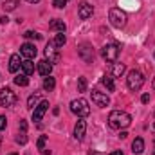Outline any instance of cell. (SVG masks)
I'll list each match as a JSON object with an SVG mask.
<instances>
[{
  "instance_id": "cell-39",
  "label": "cell",
  "mask_w": 155,
  "mask_h": 155,
  "mask_svg": "<svg viewBox=\"0 0 155 155\" xmlns=\"http://www.w3.org/2000/svg\"><path fill=\"white\" fill-rule=\"evenodd\" d=\"M9 155H16V153H9Z\"/></svg>"
},
{
  "instance_id": "cell-26",
  "label": "cell",
  "mask_w": 155,
  "mask_h": 155,
  "mask_svg": "<svg viewBox=\"0 0 155 155\" xmlns=\"http://www.w3.org/2000/svg\"><path fill=\"white\" fill-rule=\"evenodd\" d=\"M78 90L79 92H85L87 90V78H79L78 79Z\"/></svg>"
},
{
  "instance_id": "cell-35",
  "label": "cell",
  "mask_w": 155,
  "mask_h": 155,
  "mask_svg": "<svg viewBox=\"0 0 155 155\" xmlns=\"http://www.w3.org/2000/svg\"><path fill=\"white\" fill-rule=\"evenodd\" d=\"M110 155H123V152H119V150H116V152H112Z\"/></svg>"
},
{
  "instance_id": "cell-9",
  "label": "cell",
  "mask_w": 155,
  "mask_h": 155,
  "mask_svg": "<svg viewBox=\"0 0 155 155\" xmlns=\"http://www.w3.org/2000/svg\"><path fill=\"white\" fill-rule=\"evenodd\" d=\"M92 101L97 105V107H107L110 103V97L105 94V92H99V90H92Z\"/></svg>"
},
{
  "instance_id": "cell-22",
  "label": "cell",
  "mask_w": 155,
  "mask_h": 155,
  "mask_svg": "<svg viewBox=\"0 0 155 155\" xmlns=\"http://www.w3.org/2000/svg\"><path fill=\"white\" fill-rule=\"evenodd\" d=\"M103 85L108 88V92H114V88H116V85H114V79H112V76H103Z\"/></svg>"
},
{
  "instance_id": "cell-12",
  "label": "cell",
  "mask_w": 155,
  "mask_h": 155,
  "mask_svg": "<svg viewBox=\"0 0 155 155\" xmlns=\"http://www.w3.org/2000/svg\"><path fill=\"white\" fill-rule=\"evenodd\" d=\"M85 132H87V123H85L83 117H79L78 123H76V126H74V137H76L78 141H81V139L85 137Z\"/></svg>"
},
{
  "instance_id": "cell-40",
  "label": "cell",
  "mask_w": 155,
  "mask_h": 155,
  "mask_svg": "<svg viewBox=\"0 0 155 155\" xmlns=\"http://www.w3.org/2000/svg\"><path fill=\"white\" fill-rule=\"evenodd\" d=\"M153 155H155V152H153Z\"/></svg>"
},
{
  "instance_id": "cell-3",
  "label": "cell",
  "mask_w": 155,
  "mask_h": 155,
  "mask_svg": "<svg viewBox=\"0 0 155 155\" xmlns=\"http://www.w3.org/2000/svg\"><path fill=\"white\" fill-rule=\"evenodd\" d=\"M108 20H110V24L114 25V27H124L126 25V13L124 11H121L119 7H112L110 11H108Z\"/></svg>"
},
{
  "instance_id": "cell-29",
  "label": "cell",
  "mask_w": 155,
  "mask_h": 155,
  "mask_svg": "<svg viewBox=\"0 0 155 155\" xmlns=\"http://www.w3.org/2000/svg\"><path fill=\"white\" fill-rule=\"evenodd\" d=\"M52 4H54V7L61 9V7H65V5H67V0H54Z\"/></svg>"
},
{
  "instance_id": "cell-33",
  "label": "cell",
  "mask_w": 155,
  "mask_h": 155,
  "mask_svg": "<svg viewBox=\"0 0 155 155\" xmlns=\"http://www.w3.org/2000/svg\"><path fill=\"white\" fill-rule=\"evenodd\" d=\"M7 20H9L7 16H2V18H0V24H4V25H5V24H7Z\"/></svg>"
},
{
  "instance_id": "cell-32",
  "label": "cell",
  "mask_w": 155,
  "mask_h": 155,
  "mask_svg": "<svg viewBox=\"0 0 155 155\" xmlns=\"http://www.w3.org/2000/svg\"><path fill=\"white\" fill-rule=\"evenodd\" d=\"M141 101H143V103H148V101H150V96H148V94H143Z\"/></svg>"
},
{
  "instance_id": "cell-6",
  "label": "cell",
  "mask_w": 155,
  "mask_h": 155,
  "mask_svg": "<svg viewBox=\"0 0 155 155\" xmlns=\"http://www.w3.org/2000/svg\"><path fill=\"white\" fill-rule=\"evenodd\" d=\"M15 103H16V94L11 88H7V87L2 88L0 90V105L7 108V107H13Z\"/></svg>"
},
{
  "instance_id": "cell-24",
  "label": "cell",
  "mask_w": 155,
  "mask_h": 155,
  "mask_svg": "<svg viewBox=\"0 0 155 155\" xmlns=\"http://www.w3.org/2000/svg\"><path fill=\"white\" fill-rule=\"evenodd\" d=\"M38 103H40V94H33V96L27 99V107H29V108H35Z\"/></svg>"
},
{
  "instance_id": "cell-8",
  "label": "cell",
  "mask_w": 155,
  "mask_h": 155,
  "mask_svg": "<svg viewBox=\"0 0 155 155\" xmlns=\"http://www.w3.org/2000/svg\"><path fill=\"white\" fill-rule=\"evenodd\" d=\"M49 110V101H40L38 105L35 107V112H33V121L35 123H40L41 117L45 116V112Z\"/></svg>"
},
{
  "instance_id": "cell-30",
  "label": "cell",
  "mask_w": 155,
  "mask_h": 155,
  "mask_svg": "<svg viewBox=\"0 0 155 155\" xmlns=\"http://www.w3.org/2000/svg\"><path fill=\"white\" fill-rule=\"evenodd\" d=\"M16 143H20V144H25V143H27V137H25V134H20V135L16 137Z\"/></svg>"
},
{
  "instance_id": "cell-34",
  "label": "cell",
  "mask_w": 155,
  "mask_h": 155,
  "mask_svg": "<svg viewBox=\"0 0 155 155\" xmlns=\"http://www.w3.org/2000/svg\"><path fill=\"white\" fill-rule=\"evenodd\" d=\"M20 128L25 132V128H27V123H25V121H22V123H20Z\"/></svg>"
},
{
  "instance_id": "cell-19",
  "label": "cell",
  "mask_w": 155,
  "mask_h": 155,
  "mask_svg": "<svg viewBox=\"0 0 155 155\" xmlns=\"http://www.w3.org/2000/svg\"><path fill=\"white\" fill-rule=\"evenodd\" d=\"M22 71H24L25 76L33 74V72H35V63H33L31 60H24V61H22Z\"/></svg>"
},
{
  "instance_id": "cell-18",
  "label": "cell",
  "mask_w": 155,
  "mask_h": 155,
  "mask_svg": "<svg viewBox=\"0 0 155 155\" xmlns=\"http://www.w3.org/2000/svg\"><path fill=\"white\" fill-rule=\"evenodd\" d=\"M132 152H134V153H137V155L144 152V141H143L141 137H135V141L132 143Z\"/></svg>"
},
{
  "instance_id": "cell-2",
  "label": "cell",
  "mask_w": 155,
  "mask_h": 155,
  "mask_svg": "<svg viewBox=\"0 0 155 155\" xmlns=\"http://www.w3.org/2000/svg\"><path fill=\"white\" fill-rule=\"evenodd\" d=\"M71 112L76 114L78 117H87L90 114V107H88V101L83 99V97H78L71 101Z\"/></svg>"
},
{
  "instance_id": "cell-1",
  "label": "cell",
  "mask_w": 155,
  "mask_h": 155,
  "mask_svg": "<svg viewBox=\"0 0 155 155\" xmlns=\"http://www.w3.org/2000/svg\"><path fill=\"white\" fill-rule=\"evenodd\" d=\"M108 124L114 130H124L132 124V116L126 112H121V110H114L108 116Z\"/></svg>"
},
{
  "instance_id": "cell-16",
  "label": "cell",
  "mask_w": 155,
  "mask_h": 155,
  "mask_svg": "<svg viewBox=\"0 0 155 155\" xmlns=\"http://www.w3.org/2000/svg\"><path fill=\"white\" fill-rule=\"evenodd\" d=\"M20 67H22L20 56H18V54H13V56L9 58V72H16Z\"/></svg>"
},
{
  "instance_id": "cell-4",
  "label": "cell",
  "mask_w": 155,
  "mask_h": 155,
  "mask_svg": "<svg viewBox=\"0 0 155 155\" xmlns=\"http://www.w3.org/2000/svg\"><path fill=\"white\" fill-rule=\"evenodd\" d=\"M126 85H128V88L130 90H139L143 85H144V76H143V72H139V71H130L128 72V78H126Z\"/></svg>"
},
{
  "instance_id": "cell-23",
  "label": "cell",
  "mask_w": 155,
  "mask_h": 155,
  "mask_svg": "<svg viewBox=\"0 0 155 155\" xmlns=\"http://www.w3.org/2000/svg\"><path fill=\"white\" fill-rule=\"evenodd\" d=\"M15 83H16L18 87H27V85H29V78L25 76V74H20V76L15 78Z\"/></svg>"
},
{
  "instance_id": "cell-36",
  "label": "cell",
  "mask_w": 155,
  "mask_h": 155,
  "mask_svg": "<svg viewBox=\"0 0 155 155\" xmlns=\"http://www.w3.org/2000/svg\"><path fill=\"white\" fill-rule=\"evenodd\" d=\"M29 4H36V2H40V0H27Z\"/></svg>"
},
{
  "instance_id": "cell-41",
  "label": "cell",
  "mask_w": 155,
  "mask_h": 155,
  "mask_svg": "<svg viewBox=\"0 0 155 155\" xmlns=\"http://www.w3.org/2000/svg\"><path fill=\"white\" fill-rule=\"evenodd\" d=\"M153 126H155V124H153Z\"/></svg>"
},
{
  "instance_id": "cell-38",
  "label": "cell",
  "mask_w": 155,
  "mask_h": 155,
  "mask_svg": "<svg viewBox=\"0 0 155 155\" xmlns=\"http://www.w3.org/2000/svg\"><path fill=\"white\" fill-rule=\"evenodd\" d=\"M153 88H155V78H153Z\"/></svg>"
},
{
  "instance_id": "cell-21",
  "label": "cell",
  "mask_w": 155,
  "mask_h": 155,
  "mask_svg": "<svg viewBox=\"0 0 155 155\" xmlns=\"http://www.w3.org/2000/svg\"><path fill=\"white\" fill-rule=\"evenodd\" d=\"M54 87H56V81H54V78L45 76V79H43V88H45L47 92H51V90H52Z\"/></svg>"
},
{
  "instance_id": "cell-17",
  "label": "cell",
  "mask_w": 155,
  "mask_h": 155,
  "mask_svg": "<svg viewBox=\"0 0 155 155\" xmlns=\"http://www.w3.org/2000/svg\"><path fill=\"white\" fill-rule=\"evenodd\" d=\"M124 71H126L124 63H119V61H114V65H112V76H114V78H121L123 74H124Z\"/></svg>"
},
{
  "instance_id": "cell-27",
  "label": "cell",
  "mask_w": 155,
  "mask_h": 155,
  "mask_svg": "<svg viewBox=\"0 0 155 155\" xmlns=\"http://www.w3.org/2000/svg\"><path fill=\"white\" fill-rule=\"evenodd\" d=\"M24 36H25V38H29V40H41V35H38V33H35V31H25V33H24Z\"/></svg>"
},
{
  "instance_id": "cell-25",
  "label": "cell",
  "mask_w": 155,
  "mask_h": 155,
  "mask_svg": "<svg viewBox=\"0 0 155 155\" xmlns=\"http://www.w3.org/2000/svg\"><path fill=\"white\" fill-rule=\"evenodd\" d=\"M16 7V0H4V9L5 11H13Z\"/></svg>"
},
{
  "instance_id": "cell-5",
  "label": "cell",
  "mask_w": 155,
  "mask_h": 155,
  "mask_svg": "<svg viewBox=\"0 0 155 155\" xmlns=\"http://www.w3.org/2000/svg\"><path fill=\"white\" fill-rule=\"evenodd\" d=\"M119 52H121V47L117 45V43H107L103 49H101V56H103V60H107V61H117V58H119Z\"/></svg>"
},
{
  "instance_id": "cell-20",
  "label": "cell",
  "mask_w": 155,
  "mask_h": 155,
  "mask_svg": "<svg viewBox=\"0 0 155 155\" xmlns=\"http://www.w3.org/2000/svg\"><path fill=\"white\" fill-rule=\"evenodd\" d=\"M67 43V36L63 35V33H60V35H56L54 40H52V45H56V47H63Z\"/></svg>"
},
{
  "instance_id": "cell-7",
  "label": "cell",
  "mask_w": 155,
  "mask_h": 155,
  "mask_svg": "<svg viewBox=\"0 0 155 155\" xmlns=\"http://www.w3.org/2000/svg\"><path fill=\"white\" fill-rule=\"evenodd\" d=\"M78 52H79L81 60L87 61V63H90V61L94 60V49H92V45H88V43H81L79 49H78Z\"/></svg>"
},
{
  "instance_id": "cell-28",
  "label": "cell",
  "mask_w": 155,
  "mask_h": 155,
  "mask_svg": "<svg viewBox=\"0 0 155 155\" xmlns=\"http://www.w3.org/2000/svg\"><path fill=\"white\" fill-rule=\"evenodd\" d=\"M45 143H47V135H41L38 139V150H43L45 152Z\"/></svg>"
},
{
  "instance_id": "cell-10",
  "label": "cell",
  "mask_w": 155,
  "mask_h": 155,
  "mask_svg": "<svg viewBox=\"0 0 155 155\" xmlns=\"http://www.w3.org/2000/svg\"><path fill=\"white\" fill-rule=\"evenodd\" d=\"M36 47H35V43H24L22 47H20V54L25 58V60H33L35 56H36Z\"/></svg>"
},
{
  "instance_id": "cell-13",
  "label": "cell",
  "mask_w": 155,
  "mask_h": 155,
  "mask_svg": "<svg viewBox=\"0 0 155 155\" xmlns=\"http://www.w3.org/2000/svg\"><path fill=\"white\" fill-rule=\"evenodd\" d=\"M92 13H94V7H92L88 2H83V4L79 5V9H78V15H79V18H81V20L90 18V16H92Z\"/></svg>"
},
{
  "instance_id": "cell-14",
  "label": "cell",
  "mask_w": 155,
  "mask_h": 155,
  "mask_svg": "<svg viewBox=\"0 0 155 155\" xmlns=\"http://www.w3.org/2000/svg\"><path fill=\"white\" fill-rule=\"evenodd\" d=\"M38 72L41 76H51V72H52V63H51L49 60L38 61Z\"/></svg>"
},
{
  "instance_id": "cell-31",
  "label": "cell",
  "mask_w": 155,
  "mask_h": 155,
  "mask_svg": "<svg viewBox=\"0 0 155 155\" xmlns=\"http://www.w3.org/2000/svg\"><path fill=\"white\" fill-rule=\"evenodd\" d=\"M7 126V119H5V116H0V130H4Z\"/></svg>"
},
{
  "instance_id": "cell-37",
  "label": "cell",
  "mask_w": 155,
  "mask_h": 155,
  "mask_svg": "<svg viewBox=\"0 0 155 155\" xmlns=\"http://www.w3.org/2000/svg\"><path fill=\"white\" fill-rule=\"evenodd\" d=\"M0 146H2V135H0Z\"/></svg>"
},
{
  "instance_id": "cell-15",
  "label": "cell",
  "mask_w": 155,
  "mask_h": 155,
  "mask_svg": "<svg viewBox=\"0 0 155 155\" xmlns=\"http://www.w3.org/2000/svg\"><path fill=\"white\" fill-rule=\"evenodd\" d=\"M49 29H52V31H58V33H65L67 25H65V22H63V20L56 18V20H52V22L49 24Z\"/></svg>"
},
{
  "instance_id": "cell-11",
  "label": "cell",
  "mask_w": 155,
  "mask_h": 155,
  "mask_svg": "<svg viewBox=\"0 0 155 155\" xmlns=\"http://www.w3.org/2000/svg\"><path fill=\"white\" fill-rule=\"evenodd\" d=\"M45 56L49 58V61H51V63H58V61H60V52H58V47H56V45H52V41L45 47Z\"/></svg>"
}]
</instances>
